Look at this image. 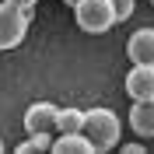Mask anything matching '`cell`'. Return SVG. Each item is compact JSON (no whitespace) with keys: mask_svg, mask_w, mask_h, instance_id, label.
Segmentation results:
<instances>
[{"mask_svg":"<svg viewBox=\"0 0 154 154\" xmlns=\"http://www.w3.org/2000/svg\"><path fill=\"white\" fill-rule=\"evenodd\" d=\"M119 116L109 112V109H84V133L88 140L95 144L98 154L112 151V147H119Z\"/></svg>","mask_w":154,"mask_h":154,"instance_id":"1","label":"cell"},{"mask_svg":"<svg viewBox=\"0 0 154 154\" xmlns=\"http://www.w3.org/2000/svg\"><path fill=\"white\" fill-rule=\"evenodd\" d=\"M74 21L77 28L88 35H105L109 28H116V11L109 0H77L74 4Z\"/></svg>","mask_w":154,"mask_h":154,"instance_id":"2","label":"cell"},{"mask_svg":"<svg viewBox=\"0 0 154 154\" xmlns=\"http://www.w3.org/2000/svg\"><path fill=\"white\" fill-rule=\"evenodd\" d=\"M28 18H32V11H21V7H14V4H7V0H0V53L25 42V35H28Z\"/></svg>","mask_w":154,"mask_h":154,"instance_id":"3","label":"cell"},{"mask_svg":"<svg viewBox=\"0 0 154 154\" xmlns=\"http://www.w3.org/2000/svg\"><path fill=\"white\" fill-rule=\"evenodd\" d=\"M60 105L53 102H32L25 109V133H56Z\"/></svg>","mask_w":154,"mask_h":154,"instance_id":"4","label":"cell"},{"mask_svg":"<svg viewBox=\"0 0 154 154\" xmlns=\"http://www.w3.org/2000/svg\"><path fill=\"white\" fill-rule=\"evenodd\" d=\"M126 95L133 102L154 98V63H133L126 74Z\"/></svg>","mask_w":154,"mask_h":154,"instance_id":"5","label":"cell"},{"mask_svg":"<svg viewBox=\"0 0 154 154\" xmlns=\"http://www.w3.org/2000/svg\"><path fill=\"white\" fill-rule=\"evenodd\" d=\"M126 56L130 63H154V28H137L126 38Z\"/></svg>","mask_w":154,"mask_h":154,"instance_id":"6","label":"cell"},{"mask_svg":"<svg viewBox=\"0 0 154 154\" xmlns=\"http://www.w3.org/2000/svg\"><path fill=\"white\" fill-rule=\"evenodd\" d=\"M130 130H133L137 137H144V140L154 137V98L133 102V109H130Z\"/></svg>","mask_w":154,"mask_h":154,"instance_id":"7","label":"cell"},{"mask_svg":"<svg viewBox=\"0 0 154 154\" xmlns=\"http://www.w3.org/2000/svg\"><path fill=\"white\" fill-rule=\"evenodd\" d=\"M53 154H98L95 144L88 140V133H56L53 140Z\"/></svg>","mask_w":154,"mask_h":154,"instance_id":"8","label":"cell"},{"mask_svg":"<svg viewBox=\"0 0 154 154\" xmlns=\"http://www.w3.org/2000/svg\"><path fill=\"white\" fill-rule=\"evenodd\" d=\"M84 130V109H60L56 133H81Z\"/></svg>","mask_w":154,"mask_h":154,"instance_id":"9","label":"cell"},{"mask_svg":"<svg viewBox=\"0 0 154 154\" xmlns=\"http://www.w3.org/2000/svg\"><path fill=\"white\" fill-rule=\"evenodd\" d=\"M53 133H28V140L18 144V154H42V151H53Z\"/></svg>","mask_w":154,"mask_h":154,"instance_id":"10","label":"cell"},{"mask_svg":"<svg viewBox=\"0 0 154 154\" xmlns=\"http://www.w3.org/2000/svg\"><path fill=\"white\" fill-rule=\"evenodd\" d=\"M116 11V21H126V18H133V11H137V0H109Z\"/></svg>","mask_w":154,"mask_h":154,"instance_id":"11","label":"cell"},{"mask_svg":"<svg viewBox=\"0 0 154 154\" xmlns=\"http://www.w3.org/2000/svg\"><path fill=\"white\" fill-rule=\"evenodd\" d=\"M7 4H14V7H21V11H35L38 0H7Z\"/></svg>","mask_w":154,"mask_h":154,"instance_id":"12","label":"cell"},{"mask_svg":"<svg viewBox=\"0 0 154 154\" xmlns=\"http://www.w3.org/2000/svg\"><path fill=\"white\" fill-rule=\"evenodd\" d=\"M126 154H144V144H123Z\"/></svg>","mask_w":154,"mask_h":154,"instance_id":"13","label":"cell"},{"mask_svg":"<svg viewBox=\"0 0 154 154\" xmlns=\"http://www.w3.org/2000/svg\"><path fill=\"white\" fill-rule=\"evenodd\" d=\"M67 4H70V7H74V4H77V0H67Z\"/></svg>","mask_w":154,"mask_h":154,"instance_id":"14","label":"cell"},{"mask_svg":"<svg viewBox=\"0 0 154 154\" xmlns=\"http://www.w3.org/2000/svg\"><path fill=\"white\" fill-rule=\"evenodd\" d=\"M0 151H4V140H0Z\"/></svg>","mask_w":154,"mask_h":154,"instance_id":"15","label":"cell"},{"mask_svg":"<svg viewBox=\"0 0 154 154\" xmlns=\"http://www.w3.org/2000/svg\"><path fill=\"white\" fill-rule=\"evenodd\" d=\"M151 4H154V0H151Z\"/></svg>","mask_w":154,"mask_h":154,"instance_id":"16","label":"cell"}]
</instances>
